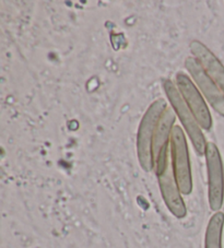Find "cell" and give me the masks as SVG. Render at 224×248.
Returning a JSON list of instances; mask_svg holds the SVG:
<instances>
[{"label": "cell", "instance_id": "1", "mask_svg": "<svg viewBox=\"0 0 224 248\" xmlns=\"http://www.w3.org/2000/svg\"><path fill=\"white\" fill-rule=\"evenodd\" d=\"M167 108L166 102L163 98L154 101L146 109L142 117L137 135V152L142 169L146 172L151 170L154 165L152 145L158 124L164 110Z\"/></svg>", "mask_w": 224, "mask_h": 248}, {"label": "cell", "instance_id": "2", "mask_svg": "<svg viewBox=\"0 0 224 248\" xmlns=\"http://www.w3.org/2000/svg\"><path fill=\"white\" fill-rule=\"evenodd\" d=\"M163 88H164L165 94L167 98H169L172 108H173L174 112L177 114V116L180 123L183 124L185 130L187 131L196 152L199 155H205L207 142L205 136L201 131V127L196 121L192 110L189 109L188 105L186 104V102H185L182 96V94L179 93L177 87H176L171 80L166 79L163 80Z\"/></svg>", "mask_w": 224, "mask_h": 248}, {"label": "cell", "instance_id": "3", "mask_svg": "<svg viewBox=\"0 0 224 248\" xmlns=\"http://www.w3.org/2000/svg\"><path fill=\"white\" fill-rule=\"evenodd\" d=\"M169 145L163 149L160 156L158 157L154 164L157 166V174L160 183L161 191L164 198L166 206L169 207L174 216L183 217L186 215V208L179 195V188L176 182L174 169L170 162Z\"/></svg>", "mask_w": 224, "mask_h": 248}, {"label": "cell", "instance_id": "4", "mask_svg": "<svg viewBox=\"0 0 224 248\" xmlns=\"http://www.w3.org/2000/svg\"><path fill=\"white\" fill-rule=\"evenodd\" d=\"M171 153L176 182L179 190L185 195L192 191V170L189 162L186 137L179 126H174L171 134Z\"/></svg>", "mask_w": 224, "mask_h": 248}, {"label": "cell", "instance_id": "5", "mask_svg": "<svg viewBox=\"0 0 224 248\" xmlns=\"http://www.w3.org/2000/svg\"><path fill=\"white\" fill-rule=\"evenodd\" d=\"M206 161L209 178V202L212 210L218 211L224 199V170L221 155L217 145L208 142L206 147Z\"/></svg>", "mask_w": 224, "mask_h": 248}, {"label": "cell", "instance_id": "6", "mask_svg": "<svg viewBox=\"0 0 224 248\" xmlns=\"http://www.w3.org/2000/svg\"><path fill=\"white\" fill-rule=\"evenodd\" d=\"M176 87L199 126L206 130H209L212 127V117H211L208 106L191 78L184 72H178L176 75Z\"/></svg>", "mask_w": 224, "mask_h": 248}, {"label": "cell", "instance_id": "7", "mask_svg": "<svg viewBox=\"0 0 224 248\" xmlns=\"http://www.w3.org/2000/svg\"><path fill=\"white\" fill-rule=\"evenodd\" d=\"M185 67L192 77L200 91L204 93L210 105L214 108L215 112L224 117V94L207 75L200 62L195 57H187L185 61Z\"/></svg>", "mask_w": 224, "mask_h": 248}, {"label": "cell", "instance_id": "8", "mask_svg": "<svg viewBox=\"0 0 224 248\" xmlns=\"http://www.w3.org/2000/svg\"><path fill=\"white\" fill-rule=\"evenodd\" d=\"M191 50L193 56L200 62L211 80L218 85L224 94V66L215 57V55L199 41L191 43Z\"/></svg>", "mask_w": 224, "mask_h": 248}, {"label": "cell", "instance_id": "9", "mask_svg": "<svg viewBox=\"0 0 224 248\" xmlns=\"http://www.w3.org/2000/svg\"><path fill=\"white\" fill-rule=\"evenodd\" d=\"M175 123V113L173 108H167L164 113L162 114L160 118V122L158 124L156 134H154L153 138V145H152V152H153V159L154 162L160 156L161 152L166 145H169V141H171V134L173 130Z\"/></svg>", "mask_w": 224, "mask_h": 248}, {"label": "cell", "instance_id": "10", "mask_svg": "<svg viewBox=\"0 0 224 248\" xmlns=\"http://www.w3.org/2000/svg\"><path fill=\"white\" fill-rule=\"evenodd\" d=\"M224 215L217 212L211 217L206 233V248H222Z\"/></svg>", "mask_w": 224, "mask_h": 248}]
</instances>
